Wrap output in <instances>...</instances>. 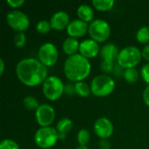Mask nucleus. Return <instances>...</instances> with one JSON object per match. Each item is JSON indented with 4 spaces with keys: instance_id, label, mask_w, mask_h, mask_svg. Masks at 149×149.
<instances>
[{
    "instance_id": "obj_1",
    "label": "nucleus",
    "mask_w": 149,
    "mask_h": 149,
    "mask_svg": "<svg viewBox=\"0 0 149 149\" xmlns=\"http://www.w3.org/2000/svg\"><path fill=\"white\" fill-rule=\"evenodd\" d=\"M16 74L25 86H35L43 84L48 77V70L38 58H24L17 64Z\"/></svg>"
},
{
    "instance_id": "obj_2",
    "label": "nucleus",
    "mask_w": 149,
    "mask_h": 149,
    "mask_svg": "<svg viewBox=\"0 0 149 149\" xmlns=\"http://www.w3.org/2000/svg\"><path fill=\"white\" fill-rule=\"evenodd\" d=\"M91 63L79 52L68 56L64 63V73L73 82L84 80L91 72Z\"/></svg>"
},
{
    "instance_id": "obj_3",
    "label": "nucleus",
    "mask_w": 149,
    "mask_h": 149,
    "mask_svg": "<svg viewBox=\"0 0 149 149\" xmlns=\"http://www.w3.org/2000/svg\"><path fill=\"white\" fill-rule=\"evenodd\" d=\"M142 58L141 51L134 45H128L120 50L117 57V64L122 68H133L137 65Z\"/></svg>"
},
{
    "instance_id": "obj_4",
    "label": "nucleus",
    "mask_w": 149,
    "mask_h": 149,
    "mask_svg": "<svg viewBox=\"0 0 149 149\" xmlns=\"http://www.w3.org/2000/svg\"><path fill=\"white\" fill-rule=\"evenodd\" d=\"M90 86L93 94L98 97H104L113 93L115 82L112 77L107 74H100L93 78Z\"/></svg>"
},
{
    "instance_id": "obj_5",
    "label": "nucleus",
    "mask_w": 149,
    "mask_h": 149,
    "mask_svg": "<svg viewBox=\"0 0 149 149\" xmlns=\"http://www.w3.org/2000/svg\"><path fill=\"white\" fill-rule=\"evenodd\" d=\"M42 89L45 98L53 101L61 97L65 91V85L59 77L50 75L43 82Z\"/></svg>"
},
{
    "instance_id": "obj_6",
    "label": "nucleus",
    "mask_w": 149,
    "mask_h": 149,
    "mask_svg": "<svg viewBox=\"0 0 149 149\" xmlns=\"http://www.w3.org/2000/svg\"><path fill=\"white\" fill-rule=\"evenodd\" d=\"M58 140V133L56 127H40L34 134L35 143L41 148L47 149L56 144Z\"/></svg>"
},
{
    "instance_id": "obj_7",
    "label": "nucleus",
    "mask_w": 149,
    "mask_h": 149,
    "mask_svg": "<svg viewBox=\"0 0 149 149\" xmlns=\"http://www.w3.org/2000/svg\"><path fill=\"white\" fill-rule=\"evenodd\" d=\"M88 33L92 39L97 42H104L111 34V27L106 20L96 18L89 24Z\"/></svg>"
},
{
    "instance_id": "obj_8",
    "label": "nucleus",
    "mask_w": 149,
    "mask_h": 149,
    "mask_svg": "<svg viewBox=\"0 0 149 149\" xmlns=\"http://www.w3.org/2000/svg\"><path fill=\"white\" fill-rule=\"evenodd\" d=\"M38 57L41 63L46 67L52 66L56 64L58 58V51L52 42H45L42 44L38 51Z\"/></svg>"
},
{
    "instance_id": "obj_9",
    "label": "nucleus",
    "mask_w": 149,
    "mask_h": 149,
    "mask_svg": "<svg viewBox=\"0 0 149 149\" xmlns=\"http://www.w3.org/2000/svg\"><path fill=\"white\" fill-rule=\"evenodd\" d=\"M6 22L10 28L17 31H24L30 25L29 17L20 10H13L7 13Z\"/></svg>"
},
{
    "instance_id": "obj_10",
    "label": "nucleus",
    "mask_w": 149,
    "mask_h": 149,
    "mask_svg": "<svg viewBox=\"0 0 149 149\" xmlns=\"http://www.w3.org/2000/svg\"><path fill=\"white\" fill-rule=\"evenodd\" d=\"M55 109L47 103L40 104L35 111V118L41 127H50L55 119Z\"/></svg>"
},
{
    "instance_id": "obj_11",
    "label": "nucleus",
    "mask_w": 149,
    "mask_h": 149,
    "mask_svg": "<svg viewBox=\"0 0 149 149\" xmlns=\"http://www.w3.org/2000/svg\"><path fill=\"white\" fill-rule=\"evenodd\" d=\"M93 129L100 138L107 139L109 138L113 132V125L112 121L107 117H100L97 119L93 125Z\"/></svg>"
},
{
    "instance_id": "obj_12",
    "label": "nucleus",
    "mask_w": 149,
    "mask_h": 149,
    "mask_svg": "<svg viewBox=\"0 0 149 149\" xmlns=\"http://www.w3.org/2000/svg\"><path fill=\"white\" fill-rule=\"evenodd\" d=\"M79 53L86 58H94L100 52L99 43L92 38H86L79 44Z\"/></svg>"
},
{
    "instance_id": "obj_13",
    "label": "nucleus",
    "mask_w": 149,
    "mask_h": 149,
    "mask_svg": "<svg viewBox=\"0 0 149 149\" xmlns=\"http://www.w3.org/2000/svg\"><path fill=\"white\" fill-rule=\"evenodd\" d=\"M88 27H89L88 23L79 18H77L72 20L69 23L68 26L66 27V31L69 34V37L77 38L84 36L88 31Z\"/></svg>"
},
{
    "instance_id": "obj_14",
    "label": "nucleus",
    "mask_w": 149,
    "mask_h": 149,
    "mask_svg": "<svg viewBox=\"0 0 149 149\" xmlns=\"http://www.w3.org/2000/svg\"><path fill=\"white\" fill-rule=\"evenodd\" d=\"M70 22L71 21H70L69 14L66 11L62 10L54 12L52 15L51 19H50L52 29H54L57 31H61L65 28L66 29Z\"/></svg>"
},
{
    "instance_id": "obj_15",
    "label": "nucleus",
    "mask_w": 149,
    "mask_h": 149,
    "mask_svg": "<svg viewBox=\"0 0 149 149\" xmlns=\"http://www.w3.org/2000/svg\"><path fill=\"white\" fill-rule=\"evenodd\" d=\"M119 49L113 43H107L100 48V57L101 60H107L110 62H114L117 60L119 55Z\"/></svg>"
},
{
    "instance_id": "obj_16",
    "label": "nucleus",
    "mask_w": 149,
    "mask_h": 149,
    "mask_svg": "<svg viewBox=\"0 0 149 149\" xmlns=\"http://www.w3.org/2000/svg\"><path fill=\"white\" fill-rule=\"evenodd\" d=\"M79 44L80 42H79V40L76 38L68 37L63 41L62 48L66 54L71 56L78 53V51L79 49Z\"/></svg>"
},
{
    "instance_id": "obj_17",
    "label": "nucleus",
    "mask_w": 149,
    "mask_h": 149,
    "mask_svg": "<svg viewBox=\"0 0 149 149\" xmlns=\"http://www.w3.org/2000/svg\"><path fill=\"white\" fill-rule=\"evenodd\" d=\"M77 14L79 16V18L88 23L92 22L93 20L94 17V12L93 8L86 3H81L78 9H77Z\"/></svg>"
},
{
    "instance_id": "obj_18",
    "label": "nucleus",
    "mask_w": 149,
    "mask_h": 149,
    "mask_svg": "<svg viewBox=\"0 0 149 149\" xmlns=\"http://www.w3.org/2000/svg\"><path fill=\"white\" fill-rule=\"evenodd\" d=\"M72 127H73L72 120L67 117H64V118H61L58 121V123L56 125V129L58 134H67V133L72 130Z\"/></svg>"
},
{
    "instance_id": "obj_19",
    "label": "nucleus",
    "mask_w": 149,
    "mask_h": 149,
    "mask_svg": "<svg viewBox=\"0 0 149 149\" xmlns=\"http://www.w3.org/2000/svg\"><path fill=\"white\" fill-rule=\"evenodd\" d=\"M74 87H75V93L80 97H88L92 93L91 86L84 80L75 82Z\"/></svg>"
},
{
    "instance_id": "obj_20",
    "label": "nucleus",
    "mask_w": 149,
    "mask_h": 149,
    "mask_svg": "<svg viewBox=\"0 0 149 149\" xmlns=\"http://www.w3.org/2000/svg\"><path fill=\"white\" fill-rule=\"evenodd\" d=\"M92 3L99 10H108L113 7L115 2L114 0H93Z\"/></svg>"
},
{
    "instance_id": "obj_21",
    "label": "nucleus",
    "mask_w": 149,
    "mask_h": 149,
    "mask_svg": "<svg viewBox=\"0 0 149 149\" xmlns=\"http://www.w3.org/2000/svg\"><path fill=\"white\" fill-rule=\"evenodd\" d=\"M139 72L135 67L127 68L124 70L123 77L128 83H135L139 79Z\"/></svg>"
},
{
    "instance_id": "obj_22",
    "label": "nucleus",
    "mask_w": 149,
    "mask_h": 149,
    "mask_svg": "<svg viewBox=\"0 0 149 149\" xmlns=\"http://www.w3.org/2000/svg\"><path fill=\"white\" fill-rule=\"evenodd\" d=\"M136 38L142 44L149 43V26L145 25L141 27L136 32Z\"/></svg>"
},
{
    "instance_id": "obj_23",
    "label": "nucleus",
    "mask_w": 149,
    "mask_h": 149,
    "mask_svg": "<svg viewBox=\"0 0 149 149\" xmlns=\"http://www.w3.org/2000/svg\"><path fill=\"white\" fill-rule=\"evenodd\" d=\"M23 103H24V107L30 111H32V110L36 111L40 105L38 103V100L34 96H31V95L25 96L24 100H23Z\"/></svg>"
},
{
    "instance_id": "obj_24",
    "label": "nucleus",
    "mask_w": 149,
    "mask_h": 149,
    "mask_svg": "<svg viewBox=\"0 0 149 149\" xmlns=\"http://www.w3.org/2000/svg\"><path fill=\"white\" fill-rule=\"evenodd\" d=\"M77 141L79 145L86 146L90 141V132L86 128L80 129L77 134Z\"/></svg>"
},
{
    "instance_id": "obj_25",
    "label": "nucleus",
    "mask_w": 149,
    "mask_h": 149,
    "mask_svg": "<svg viewBox=\"0 0 149 149\" xmlns=\"http://www.w3.org/2000/svg\"><path fill=\"white\" fill-rule=\"evenodd\" d=\"M36 29L37 31L41 33V34H45L47 32L50 31V30L52 29L51 26V23L50 21L46 20V19H41L39 20L37 24H36Z\"/></svg>"
},
{
    "instance_id": "obj_26",
    "label": "nucleus",
    "mask_w": 149,
    "mask_h": 149,
    "mask_svg": "<svg viewBox=\"0 0 149 149\" xmlns=\"http://www.w3.org/2000/svg\"><path fill=\"white\" fill-rule=\"evenodd\" d=\"M0 149H19V146L11 139H3L0 142Z\"/></svg>"
},
{
    "instance_id": "obj_27",
    "label": "nucleus",
    "mask_w": 149,
    "mask_h": 149,
    "mask_svg": "<svg viewBox=\"0 0 149 149\" xmlns=\"http://www.w3.org/2000/svg\"><path fill=\"white\" fill-rule=\"evenodd\" d=\"M26 42V36L24 31H18L14 37V44L17 47H23Z\"/></svg>"
},
{
    "instance_id": "obj_28",
    "label": "nucleus",
    "mask_w": 149,
    "mask_h": 149,
    "mask_svg": "<svg viewBox=\"0 0 149 149\" xmlns=\"http://www.w3.org/2000/svg\"><path fill=\"white\" fill-rule=\"evenodd\" d=\"M114 67V63L113 62H110V61H107V60H101L100 63V69L102 72L108 73L113 72Z\"/></svg>"
},
{
    "instance_id": "obj_29",
    "label": "nucleus",
    "mask_w": 149,
    "mask_h": 149,
    "mask_svg": "<svg viewBox=\"0 0 149 149\" xmlns=\"http://www.w3.org/2000/svg\"><path fill=\"white\" fill-rule=\"evenodd\" d=\"M141 76L143 80L149 85V63H146L141 69Z\"/></svg>"
},
{
    "instance_id": "obj_30",
    "label": "nucleus",
    "mask_w": 149,
    "mask_h": 149,
    "mask_svg": "<svg viewBox=\"0 0 149 149\" xmlns=\"http://www.w3.org/2000/svg\"><path fill=\"white\" fill-rule=\"evenodd\" d=\"M65 93L68 94V95H72L75 93V87H74V84L72 83H67L66 85H65Z\"/></svg>"
},
{
    "instance_id": "obj_31",
    "label": "nucleus",
    "mask_w": 149,
    "mask_h": 149,
    "mask_svg": "<svg viewBox=\"0 0 149 149\" xmlns=\"http://www.w3.org/2000/svg\"><path fill=\"white\" fill-rule=\"evenodd\" d=\"M7 3L13 8H18L24 3V0H7Z\"/></svg>"
},
{
    "instance_id": "obj_32",
    "label": "nucleus",
    "mask_w": 149,
    "mask_h": 149,
    "mask_svg": "<svg viewBox=\"0 0 149 149\" xmlns=\"http://www.w3.org/2000/svg\"><path fill=\"white\" fill-rule=\"evenodd\" d=\"M100 149H111V144L107 139H101L99 142Z\"/></svg>"
},
{
    "instance_id": "obj_33",
    "label": "nucleus",
    "mask_w": 149,
    "mask_h": 149,
    "mask_svg": "<svg viewBox=\"0 0 149 149\" xmlns=\"http://www.w3.org/2000/svg\"><path fill=\"white\" fill-rule=\"evenodd\" d=\"M141 53H142V57L145 59H147L148 61H149V43L143 47Z\"/></svg>"
},
{
    "instance_id": "obj_34",
    "label": "nucleus",
    "mask_w": 149,
    "mask_h": 149,
    "mask_svg": "<svg viewBox=\"0 0 149 149\" xmlns=\"http://www.w3.org/2000/svg\"><path fill=\"white\" fill-rule=\"evenodd\" d=\"M143 100H144V102L149 107V85H148L147 87L144 89V92H143Z\"/></svg>"
},
{
    "instance_id": "obj_35",
    "label": "nucleus",
    "mask_w": 149,
    "mask_h": 149,
    "mask_svg": "<svg viewBox=\"0 0 149 149\" xmlns=\"http://www.w3.org/2000/svg\"><path fill=\"white\" fill-rule=\"evenodd\" d=\"M4 67H5V65H4V61H3V59L1 58H0V75H2V74L3 73V72H4Z\"/></svg>"
},
{
    "instance_id": "obj_36",
    "label": "nucleus",
    "mask_w": 149,
    "mask_h": 149,
    "mask_svg": "<svg viewBox=\"0 0 149 149\" xmlns=\"http://www.w3.org/2000/svg\"><path fill=\"white\" fill-rule=\"evenodd\" d=\"M66 138V134H58V140H65Z\"/></svg>"
},
{
    "instance_id": "obj_37",
    "label": "nucleus",
    "mask_w": 149,
    "mask_h": 149,
    "mask_svg": "<svg viewBox=\"0 0 149 149\" xmlns=\"http://www.w3.org/2000/svg\"><path fill=\"white\" fill-rule=\"evenodd\" d=\"M75 149H90L88 147H86V146H82V145H79L77 148Z\"/></svg>"
}]
</instances>
